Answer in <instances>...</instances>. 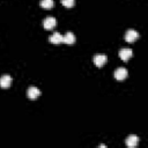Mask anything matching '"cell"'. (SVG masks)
Instances as JSON below:
<instances>
[{
	"label": "cell",
	"instance_id": "cell-2",
	"mask_svg": "<svg viewBox=\"0 0 148 148\" xmlns=\"http://www.w3.org/2000/svg\"><path fill=\"white\" fill-rule=\"evenodd\" d=\"M43 25H44V28L46 30H51L57 25V20L54 17H52V16H47V17H45L43 20Z\"/></svg>",
	"mask_w": 148,
	"mask_h": 148
},
{
	"label": "cell",
	"instance_id": "cell-4",
	"mask_svg": "<svg viewBox=\"0 0 148 148\" xmlns=\"http://www.w3.org/2000/svg\"><path fill=\"white\" fill-rule=\"evenodd\" d=\"M138 37H139L138 31H135V30H133V29L127 30V31H126V34H125V40H126V42H128V43H132V42L136 40V38H138Z\"/></svg>",
	"mask_w": 148,
	"mask_h": 148
},
{
	"label": "cell",
	"instance_id": "cell-8",
	"mask_svg": "<svg viewBox=\"0 0 148 148\" xmlns=\"http://www.w3.org/2000/svg\"><path fill=\"white\" fill-rule=\"evenodd\" d=\"M62 39H64L62 35H61L60 32H58V31L53 32V34L49 37V40H50L52 44H60V43H62Z\"/></svg>",
	"mask_w": 148,
	"mask_h": 148
},
{
	"label": "cell",
	"instance_id": "cell-3",
	"mask_svg": "<svg viewBox=\"0 0 148 148\" xmlns=\"http://www.w3.org/2000/svg\"><path fill=\"white\" fill-rule=\"evenodd\" d=\"M127 74H128V72H127V69L125 68V67H118L116 71H114V73H113V75H114V77L117 79V80H124L126 76H127Z\"/></svg>",
	"mask_w": 148,
	"mask_h": 148
},
{
	"label": "cell",
	"instance_id": "cell-6",
	"mask_svg": "<svg viewBox=\"0 0 148 148\" xmlns=\"http://www.w3.org/2000/svg\"><path fill=\"white\" fill-rule=\"evenodd\" d=\"M12 76L9 74H3L2 76H0V87L1 88H8L12 84Z\"/></svg>",
	"mask_w": 148,
	"mask_h": 148
},
{
	"label": "cell",
	"instance_id": "cell-11",
	"mask_svg": "<svg viewBox=\"0 0 148 148\" xmlns=\"http://www.w3.org/2000/svg\"><path fill=\"white\" fill-rule=\"evenodd\" d=\"M39 5H40V7L49 9V8H52L53 7V0H40Z\"/></svg>",
	"mask_w": 148,
	"mask_h": 148
},
{
	"label": "cell",
	"instance_id": "cell-10",
	"mask_svg": "<svg viewBox=\"0 0 148 148\" xmlns=\"http://www.w3.org/2000/svg\"><path fill=\"white\" fill-rule=\"evenodd\" d=\"M64 39H62V42L64 43H66V44H73L74 42H75V35L73 34V32H71V31H67L64 36Z\"/></svg>",
	"mask_w": 148,
	"mask_h": 148
},
{
	"label": "cell",
	"instance_id": "cell-7",
	"mask_svg": "<svg viewBox=\"0 0 148 148\" xmlns=\"http://www.w3.org/2000/svg\"><path fill=\"white\" fill-rule=\"evenodd\" d=\"M39 95H40V90H39L37 87H29L28 90H27V96H28L30 99H35V98H37Z\"/></svg>",
	"mask_w": 148,
	"mask_h": 148
},
{
	"label": "cell",
	"instance_id": "cell-5",
	"mask_svg": "<svg viewBox=\"0 0 148 148\" xmlns=\"http://www.w3.org/2000/svg\"><path fill=\"white\" fill-rule=\"evenodd\" d=\"M118 54H119V57H120L121 60L127 61L133 56V51H132V49H121V50H119Z\"/></svg>",
	"mask_w": 148,
	"mask_h": 148
},
{
	"label": "cell",
	"instance_id": "cell-12",
	"mask_svg": "<svg viewBox=\"0 0 148 148\" xmlns=\"http://www.w3.org/2000/svg\"><path fill=\"white\" fill-rule=\"evenodd\" d=\"M61 3H62L65 7L71 8V7H73V6L75 5V0H61Z\"/></svg>",
	"mask_w": 148,
	"mask_h": 148
},
{
	"label": "cell",
	"instance_id": "cell-1",
	"mask_svg": "<svg viewBox=\"0 0 148 148\" xmlns=\"http://www.w3.org/2000/svg\"><path fill=\"white\" fill-rule=\"evenodd\" d=\"M106 60H108V57L104 53H96L94 56V62L97 67H103L104 64L106 62Z\"/></svg>",
	"mask_w": 148,
	"mask_h": 148
},
{
	"label": "cell",
	"instance_id": "cell-9",
	"mask_svg": "<svg viewBox=\"0 0 148 148\" xmlns=\"http://www.w3.org/2000/svg\"><path fill=\"white\" fill-rule=\"evenodd\" d=\"M125 142H126V146H127V147L133 148V147H135V146L138 145V142H139V138H138L136 135H134V134H131V135H128V136L126 138Z\"/></svg>",
	"mask_w": 148,
	"mask_h": 148
}]
</instances>
